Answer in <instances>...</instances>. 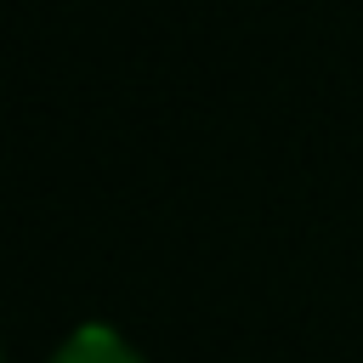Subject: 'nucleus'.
Here are the masks:
<instances>
[{"label": "nucleus", "mask_w": 363, "mask_h": 363, "mask_svg": "<svg viewBox=\"0 0 363 363\" xmlns=\"http://www.w3.org/2000/svg\"><path fill=\"white\" fill-rule=\"evenodd\" d=\"M45 363H147L119 329H108V323H79L68 340H57V352L45 357Z\"/></svg>", "instance_id": "nucleus-1"}]
</instances>
